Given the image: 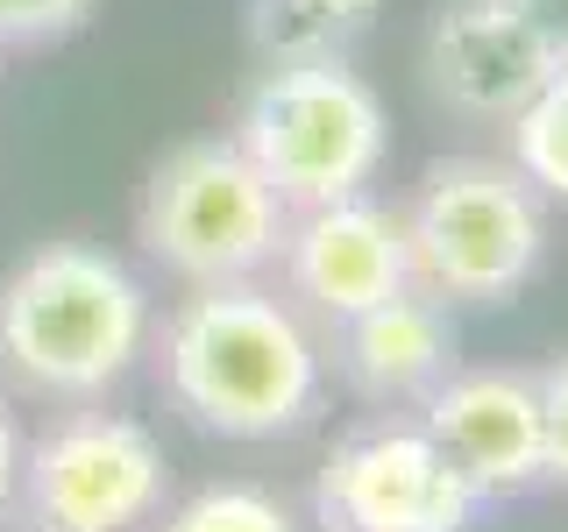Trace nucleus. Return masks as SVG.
<instances>
[{
  "label": "nucleus",
  "mask_w": 568,
  "mask_h": 532,
  "mask_svg": "<svg viewBox=\"0 0 568 532\" xmlns=\"http://www.w3.org/2000/svg\"><path fill=\"white\" fill-rule=\"evenodd\" d=\"M164 398L200 433L221 440H277L313 426L327 398V362L292 298L256 277L192 284L164 319Z\"/></svg>",
  "instance_id": "obj_1"
},
{
  "label": "nucleus",
  "mask_w": 568,
  "mask_h": 532,
  "mask_svg": "<svg viewBox=\"0 0 568 532\" xmlns=\"http://www.w3.org/2000/svg\"><path fill=\"white\" fill-rule=\"evenodd\" d=\"M150 348V291L93 242H43L0 277V377L58 405H93Z\"/></svg>",
  "instance_id": "obj_2"
},
{
  "label": "nucleus",
  "mask_w": 568,
  "mask_h": 532,
  "mask_svg": "<svg viewBox=\"0 0 568 532\" xmlns=\"http://www.w3.org/2000/svg\"><path fill=\"white\" fill-rule=\"evenodd\" d=\"M405 221L413 284L440 306H505L547 256V192L497 156H440L426 164Z\"/></svg>",
  "instance_id": "obj_3"
},
{
  "label": "nucleus",
  "mask_w": 568,
  "mask_h": 532,
  "mask_svg": "<svg viewBox=\"0 0 568 532\" xmlns=\"http://www.w3.org/2000/svg\"><path fill=\"white\" fill-rule=\"evenodd\" d=\"M235 142L277 185V200L306 213L369 192V177L390 156V121L377 85L348 71V58H298L256 71V85L235 106Z\"/></svg>",
  "instance_id": "obj_4"
},
{
  "label": "nucleus",
  "mask_w": 568,
  "mask_h": 532,
  "mask_svg": "<svg viewBox=\"0 0 568 532\" xmlns=\"http://www.w3.org/2000/svg\"><path fill=\"white\" fill-rule=\"evenodd\" d=\"M284 235H292V206L242 156L235 135L178 142L135 200V242L178 284L263 277L284 256Z\"/></svg>",
  "instance_id": "obj_5"
},
{
  "label": "nucleus",
  "mask_w": 568,
  "mask_h": 532,
  "mask_svg": "<svg viewBox=\"0 0 568 532\" xmlns=\"http://www.w3.org/2000/svg\"><path fill=\"white\" fill-rule=\"evenodd\" d=\"M14 497L36 532H142L171 497V461L129 412H71L22 454Z\"/></svg>",
  "instance_id": "obj_6"
},
{
  "label": "nucleus",
  "mask_w": 568,
  "mask_h": 532,
  "mask_svg": "<svg viewBox=\"0 0 568 532\" xmlns=\"http://www.w3.org/2000/svg\"><path fill=\"white\" fill-rule=\"evenodd\" d=\"M476 504V483L419 419L348 426L313 483V519L327 532H469Z\"/></svg>",
  "instance_id": "obj_7"
},
{
  "label": "nucleus",
  "mask_w": 568,
  "mask_h": 532,
  "mask_svg": "<svg viewBox=\"0 0 568 532\" xmlns=\"http://www.w3.org/2000/svg\"><path fill=\"white\" fill-rule=\"evenodd\" d=\"M419 71H426L434 106L505 129L561 64L511 0H440L434 22H426Z\"/></svg>",
  "instance_id": "obj_8"
},
{
  "label": "nucleus",
  "mask_w": 568,
  "mask_h": 532,
  "mask_svg": "<svg viewBox=\"0 0 568 532\" xmlns=\"http://www.w3.org/2000/svg\"><path fill=\"white\" fill-rule=\"evenodd\" d=\"M292 298L313 319L342 327V319L384 306V298L413 291V256H405V221L390 206H377L369 192L355 200H327L292 213V235L277 256Z\"/></svg>",
  "instance_id": "obj_9"
},
{
  "label": "nucleus",
  "mask_w": 568,
  "mask_h": 532,
  "mask_svg": "<svg viewBox=\"0 0 568 532\" xmlns=\"http://www.w3.org/2000/svg\"><path fill=\"white\" fill-rule=\"evenodd\" d=\"M419 426L448 448L476 497H519L547 483L540 448V383L532 369H448L419 398Z\"/></svg>",
  "instance_id": "obj_10"
},
{
  "label": "nucleus",
  "mask_w": 568,
  "mask_h": 532,
  "mask_svg": "<svg viewBox=\"0 0 568 532\" xmlns=\"http://www.w3.org/2000/svg\"><path fill=\"white\" fill-rule=\"evenodd\" d=\"M334 369L369 405H419L455 369V313L413 284L334 327Z\"/></svg>",
  "instance_id": "obj_11"
},
{
  "label": "nucleus",
  "mask_w": 568,
  "mask_h": 532,
  "mask_svg": "<svg viewBox=\"0 0 568 532\" xmlns=\"http://www.w3.org/2000/svg\"><path fill=\"white\" fill-rule=\"evenodd\" d=\"M384 0H256L248 8V43L263 64H298V58H342L369 29Z\"/></svg>",
  "instance_id": "obj_12"
},
{
  "label": "nucleus",
  "mask_w": 568,
  "mask_h": 532,
  "mask_svg": "<svg viewBox=\"0 0 568 532\" xmlns=\"http://www.w3.org/2000/svg\"><path fill=\"white\" fill-rule=\"evenodd\" d=\"M505 135H511V164H519L547 200H568V64L505 121Z\"/></svg>",
  "instance_id": "obj_13"
},
{
  "label": "nucleus",
  "mask_w": 568,
  "mask_h": 532,
  "mask_svg": "<svg viewBox=\"0 0 568 532\" xmlns=\"http://www.w3.org/2000/svg\"><path fill=\"white\" fill-rule=\"evenodd\" d=\"M164 532H298L292 511L256 483H213L164 519Z\"/></svg>",
  "instance_id": "obj_14"
},
{
  "label": "nucleus",
  "mask_w": 568,
  "mask_h": 532,
  "mask_svg": "<svg viewBox=\"0 0 568 532\" xmlns=\"http://www.w3.org/2000/svg\"><path fill=\"white\" fill-rule=\"evenodd\" d=\"M100 0H0V50H43L93 22Z\"/></svg>",
  "instance_id": "obj_15"
},
{
  "label": "nucleus",
  "mask_w": 568,
  "mask_h": 532,
  "mask_svg": "<svg viewBox=\"0 0 568 532\" xmlns=\"http://www.w3.org/2000/svg\"><path fill=\"white\" fill-rule=\"evenodd\" d=\"M540 383V448H547V483L568 490V355L532 369Z\"/></svg>",
  "instance_id": "obj_16"
},
{
  "label": "nucleus",
  "mask_w": 568,
  "mask_h": 532,
  "mask_svg": "<svg viewBox=\"0 0 568 532\" xmlns=\"http://www.w3.org/2000/svg\"><path fill=\"white\" fill-rule=\"evenodd\" d=\"M511 8L540 29V43L555 50V64H568V0H511Z\"/></svg>",
  "instance_id": "obj_17"
},
{
  "label": "nucleus",
  "mask_w": 568,
  "mask_h": 532,
  "mask_svg": "<svg viewBox=\"0 0 568 532\" xmlns=\"http://www.w3.org/2000/svg\"><path fill=\"white\" fill-rule=\"evenodd\" d=\"M14 475H22V440H14L8 405H0V519H8V504H14Z\"/></svg>",
  "instance_id": "obj_18"
}]
</instances>
